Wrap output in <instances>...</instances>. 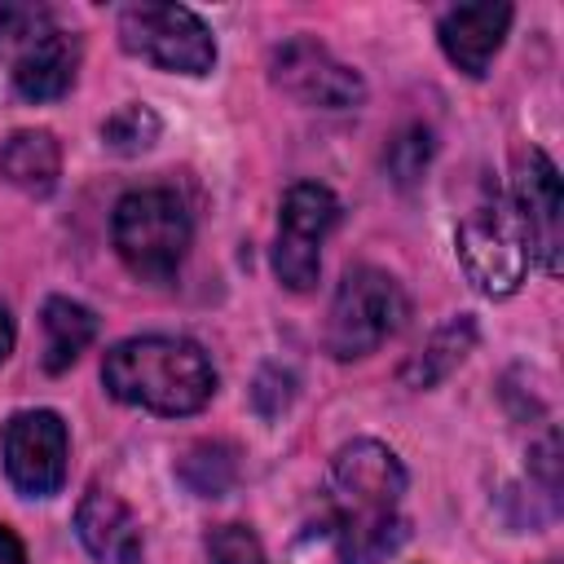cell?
Segmentation results:
<instances>
[{
	"label": "cell",
	"instance_id": "1",
	"mask_svg": "<svg viewBox=\"0 0 564 564\" xmlns=\"http://www.w3.org/2000/svg\"><path fill=\"white\" fill-rule=\"evenodd\" d=\"M405 494L401 458L379 441H352L330 463V529L344 564H379L405 538L397 502Z\"/></svg>",
	"mask_w": 564,
	"mask_h": 564
},
{
	"label": "cell",
	"instance_id": "2",
	"mask_svg": "<svg viewBox=\"0 0 564 564\" xmlns=\"http://www.w3.org/2000/svg\"><path fill=\"white\" fill-rule=\"evenodd\" d=\"M101 383L115 401L150 414H194L216 392V370L194 339L137 335L106 352Z\"/></svg>",
	"mask_w": 564,
	"mask_h": 564
},
{
	"label": "cell",
	"instance_id": "3",
	"mask_svg": "<svg viewBox=\"0 0 564 564\" xmlns=\"http://www.w3.org/2000/svg\"><path fill=\"white\" fill-rule=\"evenodd\" d=\"M0 62H9L13 88L26 101H53L75 84L79 40L53 22L44 4L0 9Z\"/></svg>",
	"mask_w": 564,
	"mask_h": 564
},
{
	"label": "cell",
	"instance_id": "4",
	"mask_svg": "<svg viewBox=\"0 0 564 564\" xmlns=\"http://www.w3.org/2000/svg\"><path fill=\"white\" fill-rule=\"evenodd\" d=\"M110 238L128 273L167 282L189 251V212L172 189H132L115 203Z\"/></svg>",
	"mask_w": 564,
	"mask_h": 564
},
{
	"label": "cell",
	"instance_id": "5",
	"mask_svg": "<svg viewBox=\"0 0 564 564\" xmlns=\"http://www.w3.org/2000/svg\"><path fill=\"white\" fill-rule=\"evenodd\" d=\"M405 291L392 273L375 264H357L344 273L330 317H326V352L335 361L370 357L379 344H388L405 326Z\"/></svg>",
	"mask_w": 564,
	"mask_h": 564
},
{
	"label": "cell",
	"instance_id": "6",
	"mask_svg": "<svg viewBox=\"0 0 564 564\" xmlns=\"http://www.w3.org/2000/svg\"><path fill=\"white\" fill-rule=\"evenodd\" d=\"M119 44L176 75H207L216 66V40L207 22L185 9V4H163V0H141L119 9Z\"/></svg>",
	"mask_w": 564,
	"mask_h": 564
},
{
	"label": "cell",
	"instance_id": "7",
	"mask_svg": "<svg viewBox=\"0 0 564 564\" xmlns=\"http://www.w3.org/2000/svg\"><path fill=\"white\" fill-rule=\"evenodd\" d=\"M454 242H458V260H463L467 278L485 295H494V300L511 295L524 282V273H529L524 229H520L516 212L507 203H498V198L494 203H480L476 212H467L458 220Z\"/></svg>",
	"mask_w": 564,
	"mask_h": 564
},
{
	"label": "cell",
	"instance_id": "8",
	"mask_svg": "<svg viewBox=\"0 0 564 564\" xmlns=\"http://www.w3.org/2000/svg\"><path fill=\"white\" fill-rule=\"evenodd\" d=\"M339 203L326 185L300 181L282 198V220H278V247H273V273L286 291H313L317 269H322V238L335 229Z\"/></svg>",
	"mask_w": 564,
	"mask_h": 564
},
{
	"label": "cell",
	"instance_id": "9",
	"mask_svg": "<svg viewBox=\"0 0 564 564\" xmlns=\"http://www.w3.org/2000/svg\"><path fill=\"white\" fill-rule=\"evenodd\" d=\"M4 471L22 498H48L66 480V423L53 410H22L4 423Z\"/></svg>",
	"mask_w": 564,
	"mask_h": 564
},
{
	"label": "cell",
	"instance_id": "10",
	"mask_svg": "<svg viewBox=\"0 0 564 564\" xmlns=\"http://www.w3.org/2000/svg\"><path fill=\"white\" fill-rule=\"evenodd\" d=\"M516 220L524 229L529 256L542 264V273H560V247H564V198H560V172L555 163L529 145L516 154Z\"/></svg>",
	"mask_w": 564,
	"mask_h": 564
},
{
	"label": "cell",
	"instance_id": "11",
	"mask_svg": "<svg viewBox=\"0 0 564 564\" xmlns=\"http://www.w3.org/2000/svg\"><path fill=\"white\" fill-rule=\"evenodd\" d=\"M273 84L282 93H291L295 101L304 106H317V110H352L366 101V84L352 66L335 62L317 40L308 35H295L286 40L282 48H273Z\"/></svg>",
	"mask_w": 564,
	"mask_h": 564
},
{
	"label": "cell",
	"instance_id": "12",
	"mask_svg": "<svg viewBox=\"0 0 564 564\" xmlns=\"http://www.w3.org/2000/svg\"><path fill=\"white\" fill-rule=\"evenodd\" d=\"M507 26H511V4L485 0V4H458V9H449V13L441 18L436 35H441L445 57H449L463 75L480 79V75L489 70L494 53H498L502 40H507Z\"/></svg>",
	"mask_w": 564,
	"mask_h": 564
},
{
	"label": "cell",
	"instance_id": "13",
	"mask_svg": "<svg viewBox=\"0 0 564 564\" xmlns=\"http://www.w3.org/2000/svg\"><path fill=\"white\" fill-rule=\"evenodd\" d=\"M75 533L97 564H137L141 560V524L110 489H88L79 498Z\"/></svg>",
	"mask_w": 564,
	"mask_h": 564
},
{
	"label": "cell",
	"instance_id": "14",
	"mask_svg": "<svg viewBox=\"0 0 564 564\" xmlns=\"http://www.w3.org/2000/svg\"><path fill=\"white\" fill-rule=\"evenodd\" d=\"M57 172H62V150L44 128H22L0 145V176L22 194L44 198L57 185Z\"/></svg>",
	"mask_w": 564,
	"mask_h": 564
},
{
	"label": "cell",
	"instance_id": "15",
	"mask_svg": "<svg viewBox=\"0 0 564 564\" xmlns=\"http://www.w3.org/2000/svg\"><path fill=\"white\" fill-rule=\"evenodd\" d=\"M93 339H97L93 308L66 300V295H53L44 304V370L48 375H62Z\"/></svg>",
	"mask_w": 564,
	"mask_h": 564
},
{
	"label": "cell",
	"instance_id": "16",
	"mask_svg": "<svg viewBox=\"0 0 564 564\" xmlns=\"http://www.w3.org/2000/svg\"><path fill=\"white\" fill-rule=\"evenodd\" d=\"M471 348H476V322H471V317H454V322H445V326L423 344V352H414V357L401 366V379H405L410 388H432V383H441Z\"/></svg>",
	"mask_w": 564,
	"mask_h": 564
},
{
	"label": "cell",
	"instance_id": "17",
	"mask_svg": "<svg viewBox=\"0 0 564 564\" xmlns=\"http://www.w3.org/2000/svg\"><path fill=\"white\" fill-rule=\"evenodd\" d=\"M181 480L198 494V498H225L238 480V454L220 441H203L185 454L181 463Z\"/></svg>",
	"mask_w": 564,
	"mask_h": 564
},
{
	"label": "cell",
	"instance_id": "18",
	"mask_svg": "<svg viewBox=\"0 0 564 564\" xmlns=\"http://www.w3.org/2000/svg\"><path fill=\"white\" fill-rule=\"evenodd\" d=\"M101 141L115 154H141V150H150L159 141V115L150 106H141V101H128L101 123Z\"/></svg>",
	"mask_w": 564,
	"mask_h": 564
},
{
	"label": "cell",
	"instance_id": "19",
	"mask_svg": "<svg viewBox=\"0 0 564 564\" xmlns=\"http://www.w3.org/2000/svg\"><path fill=\"white\" fill-rule=\"evenodd\" d=\"M427 159H432V132H427L423 123H410L405 132H397L392 145H388V154H383L388 176H392L397 185H414V181L423 176Z\"/></svg>",
	"mask_w": 564,
	"mask_h": 564
},
{
	"label": "cell",
	"instance_id": "20",
	"mask_svg": "<svg viewBox=\"0 0 564 564\" xmlns=\"http://www.w3.org/2000/svg\"><path fill=\"white\" fill-rule=\"evenodd\" d=\"M212 564H264V546L247 524H220L207 533Z\"/></svg>",
	"mask_w": 564,
	"mask_h": 564
},
{
	"label": "cell",
	"instance_id": "21",
	"mask_svg": "<svg viewBox=\"0 0 564 564\" xmlns=\"http://www.w3.org/2000/svg\"><path fill=\"white\" fill-rule=\"evenodd\" d=\"M291 392H295L291 370L264 366V370H260V379H256V388H251V401H256V410H260L264 419H278V414L291 405Z\"/></svg>",
	"mask_w": 564,
	"mask_h": 564
},
{
	"label": "cell",
	"instance_id": "22",
	"mask_svg": "<svg viewBox=\"0 0 564 564\" xmlns=\"http://www.w3.org/2000/svg\"><path fill=\"white\" fill-rule=\"evenodd\" d=\"M0 564H26V551H22L18 533L4 529V524H0Z\"/></svg>",
	"mask_w": 564,
	"mask_h": 564
},
{
	"label": "cell",
	"instance_id": "23",
	"mask_svg": "<svg viewBox=\"0 0 564 564\" xmlns=\"http://www.w3.org/2000/svg\"><path fill=\"white\" fill-rule=\"evenodd\" d=\"M13 352V322H9V313L0 308V361Z\"/></svg>",
	"mask_w": 564,
	"mask_h": 564
}]
</instances>
